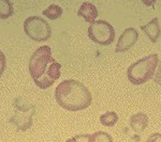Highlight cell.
<instances>
[{
    "label": "cell",
    "instance_id": "7",
    "mask_svg": "<svg viewBox=\"0 0 161 142\" xmlns=\"http://www.w3.org/2000/svg\"><path fill=\"white\" fill-rule=\"evenodd\" d=\"M137 40H139L137 31L134 28H127L118 38V42L115 47V51L116 53H125V51L130 50L136 44Z\"/></svg>",
    "mask_w": 161,
    "mask_h": 142
},
{
    "label": "cell",
    "instance_id": "15",
    "mask_svg": "<svg viewBox=\"0 0 161 142\" xmlns=\"http://www.w3.org/2000/svg\"><path fill=\"white\" fill-rule=\"evenodd\" d=\"M89 138H90V135L83 134V135L74 136L73 138L68 139L66 142H89Z\"/></svg>",
    "mask_w": 161,
    "mask_h": 142
},
{
    "label": "cell",
    "instance_id": "2",
    "mask_svg": "<svg viewBox=\"0 0 161 142\" xmlns=\"http://www.w3.org/2000/svg\"><path fill=\"white\" fill-rule=\"evenodd\" d=\"M56 102L68 111H80L89 107L92 103V95L82 82L68 79L60 82L55 89Z\"/></svg>",
    "mask_w": 161,
    "mask_h": 142
},
{
    "label": "cell",
    "instance_id": "19",
    "mask_svg": "<svg viewBox=\"0 0 161 142\" xmlns=\"http://www.w3.org/2000/svg\"><path fill=\"white\" fill-rule=\"evenodd\" d=\"M146 142H147V141H146Z\"/></svg>",
    "mask_w": 161,
    "mask_h": 142
},
{
    "label": "cell",
    "instance_id": "11",
    "mask_svg": "<svg viewBox=\"0 0 161 142\" xmlns=\"http://www.w3.org/2000/svg\"><path fill=\"white\" fill-rule=\"evenodd\" d=\"M14 13L13 2L10 0H0V19H8Z\"/></svg>",
    "mask_w": 161,
    "mask_h": 142
},
{
    "label": "cell",
    "instance_id": "1",
    "mask_svg": "<svg viewBox=\"0 0 161 142\" xmlns=\"http://www.w3.org/2000/svg\"><path fill=\"white\" fill-rule=\"evenodd\" d=\"M28 68L33 82L42 90L51 88L61 74V65L53 58L51 47L46 45L32 53Z\"/></svg>",
    "mask_w": 161,
    "mask_h": 142
},
{
    "label": "cell",
    "instance_id": "12",
    "mask_svg": "<svg viewBox=\"0 0 161 142\" xmlns=\"http://www.w3.org/2000/svg\"><path fill=\"white\" fill-rule=\"evenodd\" d=\"M100 122L106 127H113L118 122V114L114 111H106L105 113L101 114Z\"/></svg>",
    "mask_w": 161,
    "mask_h": 142
},
{
    "label": "cell",
    "instance_id": "17",
    "mask_svg": "<svg viewBox=\"0 0 161 142\" xmlns=\"http://www.w3.org/2000/svg\"><path fill=\"white\" fill-rule=\"evenodd\" d=\"M153 79H154L156 84L161 86V61H159V66H157V72L155 73V76Z\"/></svg>",
    "mask_w": 161,
    "mask_h": 142
},
{
    "label": "cell",
    "instance_id": "3",
    "mask_svg": "<svg viewBox=\"0 0 161 142\" xmlns=\"http://www.w3.org/2000/svg\"><path fill=\"white\" fill-rule=\"evenodd\" d=\"M159 59L156 53L146 56L132 63L127 71L128 80L134 86H140L154 78Z\"/></svg>",
    "mask_w": 161,
    "mask_h": 142
},
{
    "label": "cell",
    "instance_id": "5",
    "mask_svg": "<svg viewBox=\"0 0 161 142\" xmlns=\"http://www.w3.org/2000/svg\"><path fill=\"white\" fill-rule=\"evenodd\" d=\"M24 31L36 42H45L52 35L51 26L41 16H30L24 22Z\"/></svg>",
    "mask_w": 161,
    "mask_h": 142
},
{
    "label": "cell",
    "instance_id": "9",
    "mask_svg": "<svg viewBox=\"0 0 161 142\" xmlns=\"http://www.w3.org/2000/svg\"><path fill=\"white\" fill-rule=\"evenodd\" d=\"M141 30L148 37V38L153 43H156L158 41V38H160V34H161L159 20H158L157 17H155V18H153L147 25L141 26Z\"/></svg>",
    "mask_w": 161,
    "mask_h": 142
},
{
    "label": "cell",
    "instance_id": "16",
    "mask_svg": "<svg viewBox=\"0 0 161 142\" xmlns=\"http://www.w3.org/2000/svg\"><path fill=\"white\" fill-rule=\"evenodd\" d=\"M7 66V59L4 53L0 50V77L2 76V74L4 73V69H6Z\"/></svg>",
    "mask_w": 161,
    "mask_h": 142
},
{
    "label": "cell",
    "instance_id": "14",
    "mask_svg": "<svg viewBox=\"0 0 161 142\" xmlns=\"http://www.w3.org/2000/svg\"><path fill=\"white\" fill-rule=\"evenodd\" d=\"M89 142H113V138L105 131H96L90 135Z\"/></svg>",
    "mask_w": 161,
    "mask_h": 142
},
{
    "label": "cell",
    "instance_id": "13",
    "mask_svg": "<svg viewBox=\"0 0 161 142\" xmlns=\"http://www.w3.org/2000/svg\"><path fill=\"white\" fill-rule=\"evenodd\" d=\"M42 14L44 16H46L48 19L51 20H55L60 18L62 16V9L57 4H51L47 9H45L42 12Z\"/></svg>",
    "mask_w": 161,
    "mask_h": 142
},
{
    "label": "cell",
    "instance_id": "6",
    "mask_svg": "<svg viewBox=\"0 0 161 142\" xmlns=\"http://www.w3.org/2000/svg\"><path fill=\"white\" fill-rule=\"evenodd\" d=\"M88 37L92 42L102 46L111 45L115 40V30L105 20H96L88 28Z\"/></svg>",
    "mask_w": 161,
    "mask_h": 142
},
{
    "label": "cell",
    "instance_id": "4",
    "mask_svg": "<svg viewBox=\"0 0 161 142\" xmlns=\"http://www.w3.org/2000/svg\"><path fill=\"white\" fill-rule=\"evenodd\" d=\"M14 114L9 122L16 127L17 130L26 131L32 126L33 115L36 114V106L26 102L24 97H16L13 102Z\"/></svg>",
    "mask_w": 161,
    "mask_h": 142
},
{
    "label": "cell",
    "instance_id": "8",
    "mask_svg": "<svg viewBox=\"0 0 161 142\" xmlns=\"http://www.w3.org/2000/svg\"><path fill=\"white\" fill-rule=\"evenodd\" d=\"M77 15L82 17L86 23L93 24L96 22V18L98 17V10L92 2L85 1L80 4L79 11H77Z\"/></svg>",
    "mask_w": 161,
    "mask_h": 142
},
{
    "label": "cell",
    "instance_id": "10",
    "mask_svg": "<svg viewBox=\"0 0 161 142\" xmlns=\"http://www.w3.org/2000/svg\"><path fill=\"white\" fill-rule=\"evenodd\" d=\"M131 129L136 133H142L148 125V117L144 112H137L136 114L131 115L129 120Z\"/></svg>",
    "mask_w": 161,
    "mask_h": 142
},
{
    "label": "cell",
    "instance_id": "18",
    "mask_svg": "<svg viewBox=\"0 0 161 142\" xmlns=\"http://www.w3.org/2000/svg\"><path fill=\"white\" fill-rule=\"evenodd\" d=\"M147 142H161V134L159 133L152 134L148 137V139H147Z\"/></svg>",
    "mask_w": 161,
    "mask_h": 142
}]
</instances>
